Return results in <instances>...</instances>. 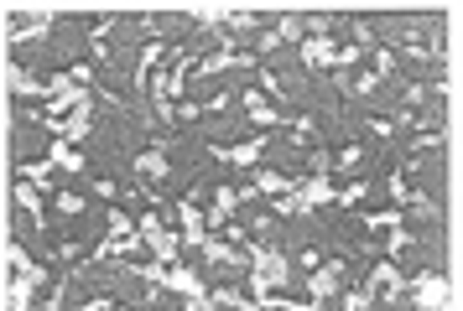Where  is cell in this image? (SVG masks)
<instances>
[{
	"mask_svg": "<svg viewBox=\"0 0 463 311\" xmlns=\"http://www.w3.org/2000/svg\"><path fill=\"white\" fill-rule=\"evenodd\" d=\"M302 58H307V62H317V68H333L338 52H333V42H328V37H313V42L302 47Z\"/></svg>",
	"mask_w": 463,
	"mask_h": 311,
	"instance_id": "277c9868",
	"label": "cell"
},
{
	"mask_svg": "<svg viewBox=\"0 0 463 311\" xmlns=\"http://www.w3.org/2000/svg\"><path fill=\"white\" fill-rule=\"evenodd\" d=\"M328 197H333V192H328L323 171H317L313 182H302V187H297V197H292V203H297V208H317V203H328Z\"/></svg>",
	"mask_w": 463,
	"mask_h": 311,
	"instance_id": "7a4b0ae2",
	"label": "cell"
},
{
	"mask_svg": "<svg viewBox=\"0 0 463 311\" xmlns=\"http://www.w3.org/2000/svg\"><path fill=\"white\" fill-rule=\"evenodd\" d=\"M136 166H141V176H162V171H167V161H162L157 151H151V156H141Z\"/></svg>",
	"mask_w": 463,
	"mask_h": 311,
	"instance_id": "52a82bcc",
	"label": "cell"
},
{
	"mask_svg": "<svg viewBox=\"0 0 463 311\" xmlns=\"http://www.w3.org/2000/svg\"><path fill=\"white\" fill-rule=\"evenodd\" d=\"M313 291L317 296H333L338 291V270H313Z\"/></svg>",
	"mask_w": 463,
	"mask_h": 311,
	"instance_id": "5b68a950",
	"label": "cell"
},
{
	"mask_svg": "<svg viewBox=\"0 0 463 311\" xmlns=\"http://www.w3.org/2000/svg\"><path fill=\"white\" fill-rule=\"evenodd\" d=\"M286 280V260L281 254H271V249H260L256 254V275H250V285H256V296H266L271 301V291Z\"/></svg>",
	"mask_w": 463,
	"mask_h": 311,
	"instance_id": "6da1fadb",
	"label": "cell"
},
{
	"mask_svg": "<svg viewBox=\"0 0 463 311\" xmlns=\"http://www.w3.org/2000/svg\"><path fill=\"white\" fill-rule=\"evenodd\" d=\"M286 176H276V171H260V192H271V197H286Z\"/></svg>",
	"mask_w": 463,
	"mask_h": 311,
	"instance_id": "8992f818",
	"label": "cell"
},
{
	"mask_svg": "<svg viewBox=\"0 0 463 311\" xmlns=\"http://www.w3.org/2000/svg\"><path fill=\"white\" fill-rule=\"evenodd\" d=\"M443 301H448V285L443 280H416V306H422V311H437Z\"/></svg>",
	"mask_w": 463,
	"mask_h": 311,
	"instance_id": "3957f363",
	"label": "cell"
}]
</instances>
